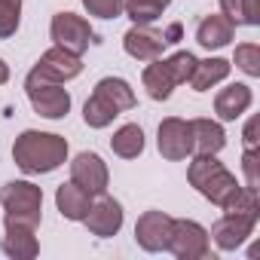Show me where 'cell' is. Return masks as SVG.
<instances>
[{"label":"cell","mask_w":260,"mask_h":260,"mask_svg":"<svg viewBox=\"0 0 260 260\" xmlns=\"http://www.w3.org/2000/svg\"><path fill=\"white\" fill-rule=\"evenodd\" d=\"M68 153H71V147H68L64 135L37 132V128L22 132L13 144V162L25 175H49L68 162Z\"/></svg>","instance_id":"6da1fadb"},{"label":"cell","mask_w":260,"mask_h":260,"mask_svg":"<svg viewBox=\"0 0 260 260\" xmlns=\"http://www.w3.org/2000/svg\"><path fill=\"white\" fill-rule=\"evenodd\" d=\"M187 181L199 196H205L217 208H223L230 202V196L242 187L236 181V175L217 159V153H193L190 166H187Z\"/></svg>","instance_id":"7a4b0ae2"},{"label":"cell","mask_w":260,"mask_h":260,"mask_svg":"<svg viewBox=\"0 0 260 260\" xmlns=\"http://www.w3.org/2000/svg\"><path fill=\"white\" fill-rule=\"evenodd\" d=\"M0 208L7 223H25L37 230L43 220V190L31 181H10L0 190Z\"/></svg>","instance_id":"3957f363"},{"label":"cell","mask_w":260,"mask_h":260,"mask_svg":"<svg viewBox=\"0 0 260 260\" xmlns=\"http://www.w3.org/2000/svg\"><path fill=\"white\" fill-rule=\"evenodd\" d=\"M25 92H28V101H31L34 113H40L43 119H64L71 113V92L64 89V83L46 80L34 68L25 77Z\"/></svg>","instance_id":"277c9868"},{"label":"cell","mask_w":260,"mask_h":260,"mask_svg":"<svg viewBox=\"0 0 260 260\" xmlns=\"http://www.w3.org/2000/svg\"><path fill=\"white\" fill-rule=\"evenodd\" d=\"M166 251H172L178 260H202V257L211 254V236H208V230L199 220L175 217Z\"/></svg>","instance_id":"5b68a950"},{"label":"cell","mask_w":260,"mask_h":260,"mask_svg":"<svg viewBox=\"0 0 260 260\" xmlns=\"http://www.w3.org/2000/svg\"><path fill=\"white\" fill-rule=\"evenodd\" d=\"M49 37H52L55 46H61V49H68V52H74L80 58L95 43L92 25L83 16H77V13H55L52 22H49Z\"/></svg>","instance_id":"8992f818"},{"label":"cell","mask_w":260,"mask_h":260,"mask_svg":"<svg viewBox=\"0 0 260 260\" xmlns=\"http://www.w3.org/2000/svg\"><path fill=\"white\" fill-rule=\"evenodd\" d=\"M156 147L162 153V159L169 162H181L193 156V132H190V119L181 116H166L156 128Z\"/></svg>","instance_id":"52a82bcc"},{"label":"cell","mask_w":260,"mask_h":260,"mask_svg":"<svg viewBox=\"0 0 260 260\" xmlns=\"http://www.w3.org/2000/svg\"><path fill=\"white\" fill-rule=\"evenodd\" d=\"M71 181L77 187H83L89 196H101L107 193V184H110V172H107V162L98 156V153H77L71 159Z\"/></svg>","instance_id":"ba28073f"},{"label":"cell","mask_w":260,"mask_h":260,"mask_svg":"<svg viewBox=\"0 0 260 260\" xmlns=\"http://www.w3.org/2000/svg\"><path fill=\"white\" fill-rule=\"evenodd\" d=\"M122 220H125L122 205H119L113 196H107V193L95 196L89 214L83 217L86 230H89L92 236H98V239H110V236H116V233L122 230Z\"/></svg>","instance_id":"9c48e42d"},{"label":"cell","mask_w":260,"mask_h":260,"mask_svg":"<svg viewBox=\"0 0 260 260\" xmlns=\"http://www.w3.org/2000/svg\"><path fill=\"white\" fill-rule=\"evenodd\" d=\"M172 220L175 217L166 214V211H159V208L144 211L138 217V223H135V242H138V248H144L150 254L166 251L169 248V236H172Z\"/></svg>","instance_id":"30bf717a"},{"label":"cell","mask_w":260,"mask_h":260,"mask_svg":"<svg viewBox=\"0 0 260 260\" xmlns=\"http://www.w3.org/2000/svg\"><path fill=\"white\" fill-rule=\"evenodd\" d=\"M254 226H257V217H251V214H226L223 211V217L214 220L208 236L220 251H239L251 239Z\"/></svg>","instance_id":"8fae6325"},{"label":"cell","mask_w":260,"mask_h":260,"mask_svg":"<svg viewBox=\"0 0 260 260\" xmlns=\"http://www.w3.org/2000/svg\"><path fill=\"white\" fill-rule=\"evenodd\" d=\"M122 49L135 61H153V58H162L166 40H162V31H156L153 25H132L122 37Z\"/></svg>","instance_id":"7c38bea8"},{"label":"cell","mask_w":260,"mask_h":260,"mask_svg":"<svg viewBox=\"0 0 260 260\" xmlns=\"http://www.w3.org/2000/svg\"><path fill=\"white\" fill-rule=\"evenodd\" d=\"M34 71H37V74H43L46 80H55V83H71V80H77V77L83 74V58L52 43V46L40 55V61L34 64Z\"/></svg>","instance_id":"4fadbf2b"},{"label":"cell","mask_w":260,"mask_h":260,"mask_svg":"<svg viewBox=\"0 0 260 260\" xmlns=\"http://www.w3.org/2000/svg\"><path fill=\"white\" fill-rule=\"evenodd\" d=\"M254 104V92L248 83H230L214 95V113L220 122H236L242 113H248Z\"/></svg>","instance_id":"5bb4252c"},{"label":"cell","mask_w":260,"mask_h":260,"mask_svg":"<svg viewBox=\"0 0 260 260\" xmlns=\"http://www.w3.org/2000/svg\"><path fill=\"white\" fill-rule=\"evenodd\" d=\"M233 37H236V25L223 13H211L196 25V43L208 52H217V49L230 46Z\"/></svg>","instance_id":"9a60e30c"},{"label":"cell","mask_w":260,"mask_h":260,"mask_svg":"<svg viewBox=\"0 0 260 260\" xmlns=\"http://www.w3.org/2000/svg\"><path fill=\"white\" fill-rule=\"evenodd\" d=\"M0 248L13 260H34L40 254V242L34 236V226H25V223H7Z\"/></svg>","instance_id":"2e32d148"},{"label":"cell","mask_w":260,"mask_h":260,"mask_svg":"<svg viewBox=\"0 0 260 260\" xmlns=\"http://www.w3.org/2000/svg\"><path fill=\"white\" fill-rule=\"evenodd\" d=\"M92 199L95 196H89L83 187H77L74 181H68V184H61L58 190H55V208L61 211V217L64 220H74V223H83V217L89 214V208H92Z\"/></svg>","instance_id":"e0dca14e"},{"label":"cell","mask_w":260,"mask_h":260,"mask_svg":"<svg viewBox=\"0 0 260 260\" xmlns=\"http://www.w3.org/2000/svg\"><path fill=\"white\" fill-rule=\"evenodd\" d=\"M190 132H193V153H220L226 147V132L217 119L196 116L190 119Z\"/></svg>","instance_id":"ac0fdd59"},{"label":"cell","mask_w":260,"mask_h":260,"mask_svg":"<svg viewBox=\"0 0 260 260\" xmlns=\"http://www.w3.org/2000/svg\"><path fill=\"white\" fill-rule=\"evenodd\" d=\"M141 83H144V89H147V95H150L153 101H169L172 92L178 89V83H175V77H172L166 58L147 61V68H144V74H141Z\"/></svg>","instance_id":"d6986e66"},{"label":"cell","mask_w":260,"mask_h":260,"mask_svg":"<svg viewBox=\"0 0 260 260\" xmlns=\"http://www.w3.org/2000/svg\"><path fill=\"white\" fill-rule=\"evenodd\" d=\"M230 71H233V64H230L226 58H220V55L202 58V61H196V68H193L190 86H193V92H208V89H214L217 83H223V80L230 77Z\"/></svg>","instance_id":"ffe728a7"},{"label":"cell","mask_w":260,"mask_h":260,"mask_svg":"<svg viewBox=\"0 0 260 260\" xmlns=\"http://www.w3.org/2000/svg\"><path fill=\"white\" fill-rule=\"evenodd\" d=\"M110 150L119 159H138L144 153V128L138 122L119 125L116 132H113V138H110Z\"/></svg>","instance_id":"44dd1931"},{"label":"cell","mask_w":260,"mask_h":260,"mask_svg":"<svg viewBox=\"0 0 260 260\" xmlns=\"http://www.w3.org/2000/svg\"><path fill=\"white\" fill-rule=\"evenodd\" d=\"M116 116H119L116 104H113L110 98H104L101 92H92V95L86 98V104H83V122H86L89 128H107Z\"/></svg>","instance_id":"7402d4cb"},{"label":"cell","mask_w":260,"mask_h":260,"mask_svg":"<svg viewBox=\"0 0 260 260\" xmlns=\"http://www.w3.org/2000/svg\"><path fill=\"white\" fill-rule=\"evenodd\" d=\"M95 92H101L104 98H110V101L116 104V110H119V113L135 110V107H138L135 89L128 86L122 77H104V80H98V83H95Z\"/></svg>","instance_id":"603a6c76"},{"label":"cell","mask_w":260,"mask_h":260,"mask_svg":"<svg viewBox=\"0 0 260 260\" xmlns=\"http://www.w3.org/2000/svg\"><path fill=\"white\" fill-rule=\"evenodd\" d=\"M169 7H172V0H125L122 16L132 19V25H153Z\"/></svg>","instance_id":"cb8c5ba5"},{"label":"cell","mask_w":260,"mask_h":260,"mask_svg":"<svg viewBox=\"0 0 260 260\" xmlns=\"http://www.w3.org/2000/svg\"><path fill=\"white\" fill-rule=\"evenodd\" d=\"M220 13L236 28H257L260 25V7H257V0H220Z\"/></svg>","instance_id":"d4e9b609"},{"label":"cell","mask_w":260,"mask_h":260,"mask_svg":"<svg viewBox=\"0 0 260 260\" xmlns=\"http://www.w3.org/2000/svg\"><path fill=\"white\" fill-rule=\"evenodd\" d=\"M223 211L226 214H251V217H260V199H257V190H251V187H239L233 196H230V202L223 205Z\"/></svg>","instance_id":"484cf974"},{"label":"cell","mask_w":260,"mask_h":260,"mask_svg":"<svg viewBox=\"0 0 260 260\" xmlns=\"http://www.w3.org/2000/svg\"><path fill=\"white\" fill-rule=\"evenodd\" d=\"M230 64H236V68H239L245 77H251V80L260 77V46H257V43H239Z\"/></svg>","instance_id":"4316f807"},{"label":"cell","mask_w":260,"mask_h":260,"mask_svg":"<svg viewBox=\"0 0 260 260\" xmlns=\"http://www.w3.org/2000/svg\"><path fill=\"white\" fill-rule=\"evenodd\" d=\"M22 25V0H0V40L16 37Z\"/></svg>","instance_id":"83f0119b"},{"label":"cell","mask_w":260,"mask_h":260,"mask_svg":"<svg viewBox=\"0 0 260 260\" xmlns=\"http://www.w3.org/2000/svg\"><path fill=\"white\" fill-rule=\"evenodd\" d=\"M196 61H199V58H196L193 52H187V49H178L175 55H169V58H166V64H169V71H172V77H175V83H178V86L190 83Z\"/></svg>","instance_id":"f1b7e54d"},{"label":"cell","mask_w":260,"mask_h":260,"mask_svg":"<svg viewBox=\"0 0 260 260\" xmlns=\"http://www.w3.org/2000/svg\"><path fill=\"white\" fill-rule=\"evenodd\" d=\"M125 0H83V7L95 19H119Z\"/></svg>","instance_id":"f546056e"},{"label":"cell","mask_w":260,"mask_h":260,"mask_svg":"<svg viewBox=\"0 0 260 260\" xmlns=\"http://www.w3.org/2000/svg\"><path fill=\"white\" fill-rule=\"evenodd\" d=\"M242 175H245V187H251V190L260 187V150L242 153Z\"/></svg>","instance_id":"4dcf8cb0"},{"label":"cell","mask_w":260,"mask_h":260,"mask_svg":"<svg viewBox=\"0 0 260 260\" xmlns=\"http://www.w3.org/2000/svg\"><path fill=\"white\" fill-rule=\"evenodd\" d=\"M257 128H260V116H251V119L245 122V132H242V144H245V150H260Z\"/></svg>","instance_id":"1f68e13d"},{"label":"cell","mask_w":260,"mask_h":260,"mask_svg":"<svg viewBox=\"0 0 260 260\" xmlns=\"http://www.w3.org/2000/svg\"><path fill=\"white\" fill-rule=\"evenodd\" d=\"M181 37H184V25H181V22H172V25L162 31V40H166V46H175V43H181Z\"/></svg>","instance_id":"d6a6232c"},{"label":"cell","mask_w":260,"mask_h":260,"mask_svg":"<svg viewBox=\"0 0 260 260\" xmlns=\"http://www.w3.org/2000/svg\"><path fill=\"white\" fill-rule=\"evenodd\" d=\"M7 83H10V64L0 58V86H7Z\"/></svg>","instance_id":"836d02e7"}]
</instances>
